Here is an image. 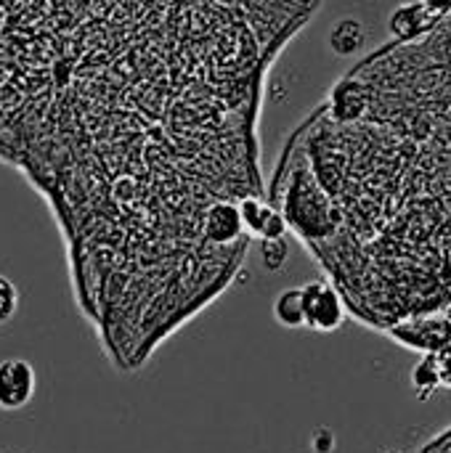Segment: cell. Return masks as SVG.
Here are the masks:
<instances>
[{"label":"cell","instance_id":"obj_1","mask_svg":"<svg viewBox=\"0 0 451 453\" xmlns=\"http://www.w3.org/2000/svg\"><path fill=\"white\" fill-rule=\"evenodd\" d=\"M292 138L335 204L338 234L311 255L348 311L383 332L451 321L449 146L322 106Z\"/></svg>","mask_w":451,"mask_h":453},{"label":"cell","instance_id":"obj_2","mask_svg":"<svg viewBox=\"0 0 451 453\" xmlns=\"http://www.w3.org/2000/svg\"><path fill=\"white\" fill-rule=\"evenodd\" d=\"M303 289V311H306V326L314 332H335L346 321L348 305L340 295V289L332 281H308Z\"/></svg>","mask_w":451,"mask_h":453},{"label":"cell","instance_id":"obj_3","mask_svg":"<svg viewBox=\"0 0 451 453\" xmlns=\"http://www.w3.org/2000/svg\"><path fill=\"white\" fill-rule=\"evenodd\" d=\"M37 393V372L27 358L0 361V411L16 414L32 403Z\"/></svg>","mask_w":451,"mask_h":453},{"label":"cell","instance_id":"obj_4","mask_svg":"<svg viewBox=\"0 0 451 453\" xmlns=\"http://www.w3.org/2000/svg\"><path fill=\"white\" fill-rule=\"evenodd\" d=\"M239 210H242V220H245V228L253 239L258 242H271V239H284V234L290 231L284 215L279 212V207L266 199L263 194H253V196H245L239 202Z\"/></svg>","mask_w":451,"mask_h":453},{"label":"cell","instance_id":"obj_5","mask_svg":"<svg viewBox=\"0 0 451 453\" xmlns=\"http://www.w3.org/2000/svg\"><path fill=\"white\" fill-rule=\"evenodd\" d=\"M274 319L284 326V329H300L306 326V311H303V289L292 287L284 289L276 303H274Z\"/></svg>","mask_w":451,"mask_h":453},{"label":"cell","instance_id":"obj_6","mask_svg":"<svg viewBox=\"0 0 451 453\" xmlns=\"http://www.w3.org/2000/svg\"><path fill=\"white\" fill-rule=\"evenodd\" d=\"M412 388H415V393H417L423 401L431 398V395L441 388V374H439L436 353H425L423 361L415 366V372H412Z\"/></svg>","mask_w":451,"mask_h":453},{"label":"cell","instance_id":"obj_7","mask_svg":"<svg viewBox=\"0 0 451 453\" xmlns=\"http://www.w3.org/2000/svg\"><path fill=\"white\" fill-rule=\"evenodd\" d=\"M362 40H364V29H362V24L354 21V19L340 21V24L335 27V32H332V48H335L338 53H343V56L356 53V50L362 48Z\"/></svg>","mask_w":451,"mask_h":453},{"label":"cell","instance_id":"obj_8","mask_svg":"<svg viewBox=\"0 0 451 453\" xmlns=\"http://www.w3.org/2000/svg\"><path fill=\"white\" fill-rule=\"evenodd\" d=\"M16 313H19V289L8 276L0 273V326L11 324Z\"/></svg>","mask_w":451,"mask_h":453},{"label":"cell","instance_id":"obj_9","mask_svg":"<svg viewBox=\"0 0 451 453\" xmlns=\"http://www.w3.org/2000/svg\"><path fill=\"white\" fill-rule=\"evenodd\" d=\"M260 257H263V265H266L268 271L282 268L284 260H287V244H284V239L260 242Z\"/></svg>","mask_w":451,"mask_h":453},{"label":"cell","instance_id":"obj_10","mask_svg":"<svg viewBox=\"0 0 451 453\" xmlns=\"http://www.w3.org/2000/svg\"><path fill=\"white\" fill-rule=\"evenodd\" d=\"M436 361H439V374H441V388L451 390V345L436 353Z\"/></svg>","mask_w":451,"mask_h":453},{"label":"cell","instance_id":"obj_11","mask_svg":"<svg viewBox=\"0 0 451 453\" xmlns=\"http://www.w3.org/2000/svg\"><path fill=\"white\" fill-rule=\"evenodd\" d=\"M420 453H451V430L441 433V438H436L431 446H425Z\"/></svg>","mask_w":451,"mask_h":453}]
</instances>
